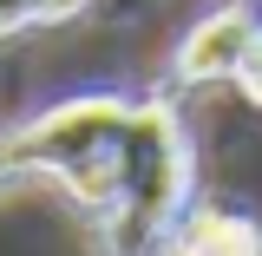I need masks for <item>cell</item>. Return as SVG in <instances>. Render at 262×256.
Wrapping results in <instances>:
<instances>
[{
	"mask_svg": "<svg viewBox=\"0 0 262 256\" xmlns=\"http://www.w3.org/2000/svg\"><path fill=\"white\" fill-rule=\"evenodd\" d=\"M249 27H256V13H249V7H216V13H203V20L177 40L170 72H177L184 86L236 79V72H243V53H249Z\"/></svg>",
	"mask_w": 262,
	"mask_h": 256,
	"instance_id": "1",
	"label": "cell"
},
{
	"mask_svg": "<svg viewBox=\"0 0 262 256\" xmlns=\"http://www.w3.org/2000/svg\"><path fill=\"white\" fill-rule=\"evenodd\" d=\"M138 256H184V243H177V237H158V243H144Z\"/></svg>",
	"mask_w": 262,
	"mask_h": 256,
	"instance_id": "5",
	"label": "cell"
},
{
	"mask_svg": "<svg viewBox=\"0 0 262 256\" xmlns=\"http://www.w3.org/2000/svg\"><path fill=\"white\" fill-rule=\"evenodd\" d=\"M236 86L249 92V105H262V13H256V27H249V53H243V72H236Z\"/></svg>",
	"mask_w": 262,
	"mask_h": 256,
	"instance_id": "3",
	"label": "cell"
},
{
	"mask_svg": "<svg viewBox=\"0 0 262 256\" xmlns=\"http://www.w3.org/2000/svg\"><path fill=\"white\" fill-rule=\"evenodd\" d=\"M33 7H39V20H72L85 0H33Z\"/></svg>",
	"mask_w": 262,
	"mask_h": 256,
	"instance_id": "4",
	"label": "cell"
},
{
	"mask_svg": "<svg viewBox=\"0 0 262 256\" xmlns=\"http://www.w3.org/2000/svg\"><path fill=\"white\" fill-rule=\"evenodd\" d=\"M170 237L184 243V256H262L256 217H243V210H216V204H203V210H190V217H177Z\"/></svg>",
	"mask_w": 262,
	"mask_h": 256,
	"instance_id": "2",
	"label": "cell"
}]
</instances>
